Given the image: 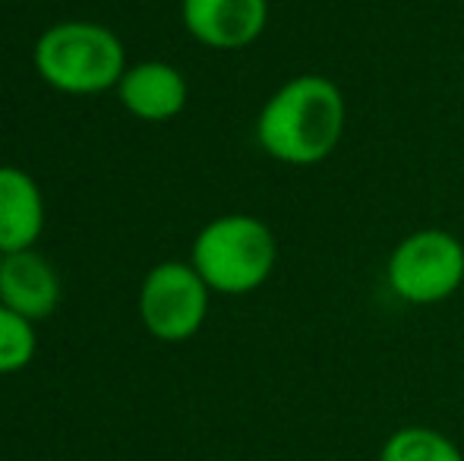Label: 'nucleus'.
<instances>
[{
  "label": "nucleus",
  "mask_w": 464,
  "mask_h": 461,
  "mask_svg": "<svg viewBox=\"0 0 464 461\" xmlns=\"http://www.w3.org/2000/svg\"><path fill=\"white\" fill-rule=\"evenodd\" d=\"M348 123L344 95L329 76L304 73L263 105L256 139L266 155L285 165H319L338 149Z\"/></svg>",
  "instance_id": "nucleus-1"
},
{
  "label": "nucleus",
  "mask_w": 464,
  "mask_h": 461,
  "mask_svg": "<svg viewBox=\"0 0 464 461\" xmlns=\"http://www.w3.org/2000/svg\"><path fill=\"white\" fill-rule=\"evenodd\" d=\"M35 73L67 95L108 92L127 73L123 44L108 25L73 19L42 32L32 51Z\"/></svg>",
  "instance_id": "nucleus-2"
},
{
  "label": "nucleus",
  "mask_w": 464,
  "mask_h": 461,
  "mask_svg": "<svg viewBox=\"0 0 464 461\" xmlns=\"http://www.w3.org/2000/svg\"><path fill=\"white\" fill-rule=\"evenodd\" d=\"M276 259V234L253 216H221L193 240V269L218 294L256 291L269 282Z\"/></svg>",
  "instance_id": "nucleus-3"
},
{
  "label": "nucleus",
  "mask_w": 464,
  "mask_h": 461,
  "mask_svg": "<svg viewBox=\"0 0 464 461\" xmlns=\"http://www.w3.org/2000/svg\"><path fill=\"white\" fill-rule=\"evenodd\" d=\"M389 288L414 307L442 303L464 282V244L452 231L423 228L414 231L392 250Z\"/></svg>",
  "instance_id": "nucleus-4"
},
{
  "label": "nucleus",
  "mask_w": 464,
  "mask_h": 461,
  "mask_svg": "<svg viewBox=\"0 0 464 461\" xmlns=\"http://www.w3.org/2000/svg\"><path fill=\"white\" fill-rule=\"evenodd\" d=\"M140 316L159 341H187L208 316V284L193 263H161L140 288Z\"/></svg>",
  "instance_id": "nucleus-5"
},
{
  "label": "nucleus",
  "mask_w": 464,
  "mask_h": 461,
  "mask_svg": "<svg viewBox=\"0 0 464 461\" xmlns=\"http://www.w3.org/2000/svg\"><path fill=\"white\" fill-rule=\"evenodd\" d=\"M187 32L215 51H240L253 44L269 23V0H184Z\"/></svg>",
  "instance_id": "nucleus-6"
},
{
  "label": "nucleus",
  "mask_w": 464,
  "mask_h": 461,
  "mask_svg": "<svg viewBox=\"0 0 464 461\" xmlns=\"http://www.w3.org/2000/svg\"><path fill=\"white\" fill-rule=\"evenodd\" d=\"M121 105L133 117L149 123L171 120L187 105V80L178 67L165 61H146L127 67L123 80L117 82Z\"/></svg>",
  "instance_id": "nucleus-7"
},
{
  "label": "nucleus",
  "mask_w": 464,
  "mask_h": 461,
  "mask_svg": "<svg viewBox=\"0 0 464 461\" xmlns=\"http://www.w3.org/2000/svg\"><path fill=\"white\" fill-rule=\"evenodd\" d=\"M61 301V282L54 265L35 250L6 253L0 265V303L25 320H44Z\"/></svg>",
  "instance_id": "nucleus-8"
},
{
  "label": "nucleus",
  "mask_w": 464,
  "mask_h": 461,
  "mask_svg": "<svg viewBox=\"0 0 464 461\" xmlns=\"http://www.w3.org/2000/svg\"><path fill=\"white\" fill-rule=\"evenodd\" d=\"M44 231V199L23 168H0V253L32 250Z\"/></svg>",
  "instance_id": "nucleus-9"
},
{
  "label": "nucleus",
  "mask_w": 464,
  "mask_h": 461,
  "mask_svg": "<svg viewBox=\"0 0 464 461\" xmlns=\"http://www.w3.org/2000/svg\"><path fill=\"white\" fill-rule=\"evenodd\" d=\"M379 461H464L455 439L433 427H401L382 443Z\"/></svg>",
  "instance_id": "nucleus-10"
},
{
  "label": "nucleus",
  "mask_w": 464,
  "mask_h": 461,
  "mask_svg": "<svg viewBox=\"0 0 464 461\" xmlns=\"http://www.w3.org/2000/svg\"><path fill=\"white\" fill-rule=\"evenodd\" d=\"M35 345L38 339L32 320L0 303V376L29 367V360L35 357Z\"/></svg>",
  "instance_id": "nucleus-11"
},
{
  "label": "nucleus",
  "mask_w": 464,
  "mask_h": 461,
  "mask_svg": "<svg viewBox=\"0 0 464 461\" xmlns=\"http://www.w3.org/2000/svg\"><path fill=\"white\" fill-rule=\"evenodd\" d=\"M4 256H6V253H0V265H4Z\"/></svg>",
  "instance_id": "nucleus-12"
}]
</instances>
